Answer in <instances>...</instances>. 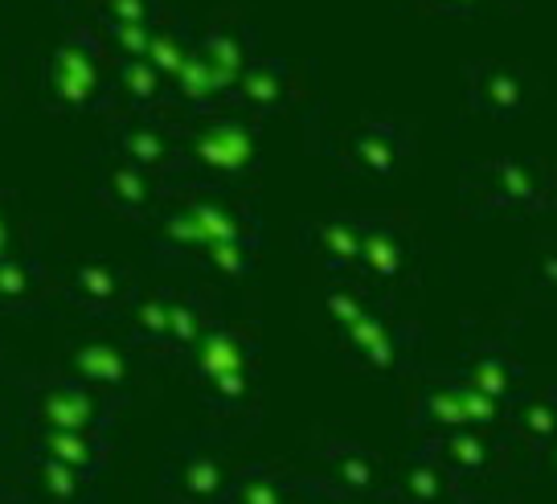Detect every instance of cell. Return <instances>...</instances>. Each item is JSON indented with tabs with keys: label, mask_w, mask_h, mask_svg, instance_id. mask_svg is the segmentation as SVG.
Instances as JSON below:
<instances>
[{
	"label": "cell",
	"mask_w": 557,
	"mask_h": 504,
	"mask_svg": "<svg viewBox=\"0 0 557 504\" xmlns=\"http://www.w3.org/2000/svg\"><path fill=\"white\" fill-rule=\"evenodd\" d=\"M209 329V304L197 292H169V353H193Z\"/></svg>",
	"instance_id": "cell-17"
},
{
	"label": "cell",
	"mask_w": 557,
	"mask_h": 504,
	"mask_svg": "<svg viewBox=\"0 0 557 504\" xmlns=\"http://www.w3.org/2000/svg\"><path fill=\"white\" fill-rule=\"evenodd\" d=\"M418 271L414 226L398 213L373 209L361 226V255H357V279L373 292L401 287Z\"/></svg>",
	"instance_id": "cell-6"
},
{
	"label": "cell",
	"mask_w": 557,
	"mask_h": 504,
	"mask_svg": "<svg viewBox=\"0 0 557 504\" xmlns=\"http://www.w3.org/2000/svg\"><path fill=\"white\" fill-rule=\"evenodd\" d=\"M17 250H25V243H21L17 218H13V193L0 189V259H9Z\"/></svg>",
	"instance_id": "cell-25"
},
{
	"label": "cell",
	"mask_w": 557,
	"mask_h": 504,
	"mask_svg": "<svg viewBox=\"0 0 557 504\" xmlns=\"http://www.w3.org/2000/svg\"><path fill=\"white\" fill-rule=\"evenodd\" d=\"M259 41H255V29L238 17H213L197 34V46H193V58L206 66V74L213 78V87L226 95H234L238 78L246 74V66L259 58Z\"/></svg>",
	"instance_id": "cell-11"
},
{
	"label": "cell",
	"mask_w": 557,
	"mask_h": 504,
	"mask_svg": "<svg viewBox=\"0 0 557 504\" xmlns=\"http://www.w3.org/2000/svg\"><path fill=\"white\" fill-rule=\"evenodd\" d=\"M95 34L103 37L107 53H111L115 62H136V58H144V50H148L152 29H148V25H95Z\"/></svg>",
	"instance_id": "cell-24"
},
{
	"label": "cell",
	"mask_w": 557,
	"mask_h": 504,
	"mask_svg": "<svg viewBox=\"0 0 557 504\" xmlns=\"http://www.w3.org/2000/svg\"><path fill=\"white\" fill-rule=\"evenodd\" d=\"M103 152L164 181L181 176V152H176V132L169 115H111Z\"/></svg>",
	"instance_id": "cell-7"
},
{
	"label": "cell",
	"mask_w": 557,
	"mask_h": 504,
	"mask_svg": "<svg viewBox=\"0 0 557 504\" xmlns=\"http://www.w3.org/2000/svg\"><path fill=\"white\" fill-rule=\"evenodd\" d=\"M111 90H115V115H164V103H169L164 78L144 58L115 62Z\"/></svg>",
	"instance_id": "cell-15"
},
{
	"label": "cell",
	"mask_w": 557,
	"mask_h": 504,
	"mask_svg": "<svg viewBox=\"0 0 557 504\" xmlns=\"http://www.w3.org/2000/svg\"><path fill=\"white\" fill-rule=\"evenodd\" d=\"M524 275H529V287L557 308V238H541L533 246V255L524 262Z\"/></svg>",
	"instance_id": "cell-23"
},
{
	"label": "cell",
	"mask_w": 557,
	"mask_h": 504,
	"mask_svg": "<svg viewBox=\"0 0 557 504\" xmlns=\"http://www.w3.org/2000/svg\"><path fill=\"white\" fill-rule=\"evenodd\" d=\"M50 287L46 262L25 246L17 255L0 259V312H34Z\"/></svg>",
	"instance_id": "cell-16"
},
{
	"label": "cell",
	"mask_w": 557,
	"mask_h": 504,
	"mask_svg": "<svg viewBox=\"0 0 557 504\" xmlns=\"http://www.w3.org/2000/svg\"><path fill=\"white\" fill-rule=\"evenodd\" d=\"M422 17H447V21H471V17H496V13H517L521 0H406Z\"/></svg>",
	"instance_id": "cell-21"
},
{
	"label": "cell",
	"mask_w": 557,
	"mask_h": 504,
	"mask_svg": "<svg viewBox=\"0 0 557 504\" xmlns=\"http://www.w3.org/2000/svg\"><path fill=\"white\" fill-rule=\"evenodd\" d=\"M115 58L107 53L103 37L90 21H74L66 34L53 41L41 70H37V99L50 115L83 120V115H115V90H111Z\"/></svg>",
	"instance_id": "cell-1"
},
{
	"label": "cell",
	"mask_w": 557,
	"mask_h": 504,
	"mask_svg": "<svg viewBox=\"0 0 557 504\" xmlns=\"http://www.w3.org/2000/svg\"><path fill=\"white\" fill-rule=\"evenodd\" d=\"M366 213H324L299 226V250L332 275H357Z\"/></svg>",
	"instance_id": "cell-13"
},
{
	"label": "cell",
	"mask_w": 557,
	"mask_h": 504,
	"mask_svg": "<svg viewBox=\"0 0 557 504\" xmlns=\"http://www.w3.org/2000/svg\"><path fill=\"white\" fill-rule=\"evenodd\" d=\"M308 148L320 160H329L336 173L366 181V185H389L410 173L414 164V127L385 115H369L361 123H348L341 132H308Z\"/></svg>",
	"instance_id": "cell-4"
},
{
	"label": "cell",
	"mask_w": 557,
	"mask_h": 504,
	"mask_svg": "<svg viewBox=\"0 0 557 504\" xmlns=\"http://www.w3.org/2000/svg\"><path fill=\"white\" fill-rule=\"evenodd\" d=\"M169 185L173 181H164L157 173H144V169L111 157V152H103L99 164H95V193H99V201L111 213H120L127 222H139V226H148L160 213L164 197H169Z\"/></svg>",
	"instance_id": "cell-10"
},
{
	"label": "cell",
	"mask_w": 557,
	"mask_h": 504,
	"mask_svg": "<svg viewBox=\"0 0 557 504\" xmlns=\"http://www.w3.org/2000/svg\"><path fill=\"white\" fill-rule=\"evenodd\" d=\"M169 197L193 218V226L201 230L206 246L218 243H243V246H262V218L255 213L250 201L234 197L230 189H213V185H197V181H173Z\"/></svg>",
	"instance_id": "cell-5"
},
{
	"label": "cell",
	"mask_w": 557,
	"mask_h": 504,
	"mask_svg": "<svg viewBox=\"0 0 557 504\" xmlns=\"http://www.w3.org/2000/svg\"><path fill=\"white\" fill-rule=\"evenodd\" d=\"M66 299L87 316H115L120 308L132 304L136 279L111 259H83L70 267L66 283H62Z\"/></svg>",
	"instance_id": "cell-12"
},
{
	"label": "cell",
	"mask_w": 557,
	"mask_h": 504,
	"mask_svg": "<svg viewBox=\"0 0 557 504\" xmlns=\"http://www.w3.org/2000/svg\"><path fill=\"white\" fill-rule=\"evenodd\" d=\"M459 209L468 218H549L557 213V176L537 157L468 160L459 169Z\"/></svg>",
	"instance_id": "cell-3"
},
{
	"label": "cell",
	"mask_w": 557,
	"mask_h": 504,
	"mask_svg": "<svg viewBox=\"0 0 557 504\" xmlns=\"http://www.w3.org/2000/svg\"><path fill=\"white\" fill-rule=\"evenodd\" d=\"M463 99H468V111L484 120L512 123L533 107V78L512 62L475 58L463 70Z\"/></svg>",
	"instance_id": "cell-8"
},
{
	"label": "cell",
	"mask_w": 557,
	"mask_h": 504,
	"mask_svg": "<svg viewBox=\"0 0 557 504\" xmlns=\"http://www.w3.org/2000/svg\"><path fill=\"white\" fill-rule=\"evenodd\" d=\"M127 320H132L136 341L164 348V336H169V292H144V296H132V304H127Z\"/></svg>",
	"instance_id": "cell-18"
},
{
	"label": "cell",
	"mask_w": 557,
	"mask_h": 504,
	"mask_svg": "<svg viewBox=\"0 0 557 504\" xmlns=\"http://www.w3.org/2000/svg\"><path fill=\"white\" fill-rule=\"evenodd\" d=\"M193 46H197V25H193L181 9H169V4H164L160 21L152 25V37H148L144 62L157 70L160 78H164V87H169L176 74H181V66L189 62Z\"/></svg>",
	"instance_id": "cell-14"
},
{
	"label": "cell",
	"mask_w": 557,
	"mask_h": 504,
	"mask_svg": "<svg viewBox=\"0 0 557 504\" xmlns=\"http://www.w3.org/2000/svg\"><path fill=\"white\" fill-rule=\"evenodd\" d=\"M164 13V0H95L87 9L90 25H157Z\"/></svg>",
	"instance_id": "cell-20"
},
{
	"label": "cell",
	"mask_w": 557,
	"mask_h": 504,
	"mask_svg": "<svg viewBox=\"0 0 557 504\" xmlns=\"http://www.w3.org/2000/svg\"><path fill=\"white\" fill-rule=\"evenodd\" d=\"M255 259H259V246H243V243H218V246H206L193 267H201L209 275L218 279H246L255 271Z\"/></svg>",
	"instance_id": "cell-22"
},
{
	"label": "cell",
	"mask_w": 557,
	"mask_h": 504,
	"mask_svg": "<svg viewBox=\"0 0 557 504\" xmlns=\"http://www.w3.org/2000/svg\"><path fill=\"white\" fill-rule=\"evenodd\" d=\"M181 176L213 189H238L262 173V136L259 123L238 111H213L201 120H173Z\"/></svg>",
	"instance_id": "cell-2"
},
{
	"label": "cell",
	"mask_w": 557,
	"mask_h": 504,
	"mask_svg": "<svg viewBox=\"0 0 557 504\" xmlns=\"http://www.w3.org/2000/svg\"><path fill=\"white\" fill-rule=\"evenodd\" d=\"M299 74L296 66L283 58V53H259L246 74L238 78V87L230 95V111H238L246 120H275V115H287L296 111L299 103Z\"/></svg>",
	"instance_id": "cell-9"
},
{
	"label": "cell",
	"mask_w": 557,
	"mask_h": 504,
	"mask_svg": "<svg viewBox=\"0 0 557 504\" xmlns=\"http://www.w3.org/2000/svg\"><path fill=\"white\" fill-rule=\"evenodd\" d=\"M53 4H62V9H70V13H83V17H87V9L95 4V0H53Z\"/></svg>",
	"instance_id": "cell-26"
},
{
	"label": "cell",
	"mask_w": 557,
	"mask_h": 504,
	"mask_svg": "<svg viewBox=\"0 0 557 504\" xmlns=\"http://www.w3.org/2000/svg\"><path fill=\"white\" fill-rule=\"evenodd\" d=\"M70 366H74V373H78V378H87V382H95V385H115L123 378L127 361H123V353L115 345L90 341V345L74 348Z\"/></svg>",
	"instance_id": "cell-19"
}]
</instances>
